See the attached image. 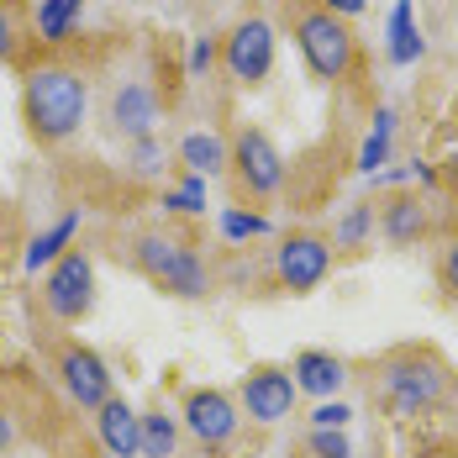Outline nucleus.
I'll return each mask as SVG.
<instances>
[{
	"label": "nucleus",
	"mask_w": 458,
	"mask_h": 458,
	"mask_svg": "<svg viewBox=\"0 0 458 458\" xmlns=\"http://www.w3.org/2000/svg\"><path fill=\"white\" fill-rule=\"evenodd\" d=\"M85 111H90V85L74 69L43 64V69L27 74V122L43 142L74 138L85 127Z\"/></svg>",
	"instance_id": "nucleus-1"
},
{
	"label": "nucleus",
	"mask_w": 458,
	"mask_h": 458,
	"mask_svg": "<svg viewBox=\"0 0 458 458\" xmlns=\"http://www.w3.org/2000/svg\"><path fill=\"white\" fill-rule=\"evenodd\" d=\"M138 264L158 279L164 290H174V295H184V301H200V295L211 290V275H206L200 253H195L190 242H180V237H169V232H148V237H142Z\"/></svg>",
	"instance_id": "nucleus-2"
},
{
	"label": "nucleus",
	"mask_w": 458,
	"mask_h": 458,
	"mask_svg": "<svg viewBox=\"0 0 458 458\" xmlns=\"http://www.w3.org/2000/svg\"><path fill=\"white\" fill-rule=\"evenodd\" d=\"M295 47H301L306 69L317 80H343L353 69V32H348V21L332 16V11H321V5L295 21Z\"/></svg>",
	"instance_id": "nucleus-3"
},
{
	"label": "nucleus",
	"mask_w": 458,
	"mask_h": 458,
	"mask_svg": "<svg viewBox=\"0 0 458 458\" xmlns=\"http://www.w3.org/2000/svg\"><path fill=\"white\" fill-rule=\"evenodd\" d=\"M379 385H385V401H390L395 416H416V411H427V406H437V401L448 395L443 364H437V359H421V353L390 359L385 374H379Z\"/></svg>",
	"instance_id": "nucleus-4"
},
{
	"label": "nucleus",
	"mask_w": 458,
	"mask_h": 458,
	"mask_svg": "<svg viewBox=\"0 0 458 458\" xmlns=\"http://www.w3.org/2000/svg\"><path fill=\"white\" fill-rule=\"evenodd\" d=\"M222 64H227V74L237 85L269 80V69H275V27L264 16H242L232 27V38L222 43Z\"/></svg>",
	"instance_id": "nucleus-5"
},
{
	"label": "nucleus",
	"mask_w": 458,
	"mask_h": 458,
	"mask_svg": "<svg viewBox=\"0 0 458 458\" xmlns=\"http://www.w3.org/2000/svg\"><path fill=\"white\" fill-rule=\"evenodd\" d=\"M232 169H237V180H242L248 195H275L279 184H284V153L275 148L269 132L242 127L237 142H232Z\"/></svg>",
	"instance_id": "nucleus-6"
},
{
	"label": "nucleus",
	"mask_w": 458,
	"mask_h": 458,
	"mask_svg": "<svg viewBox=\"0 0 458 458\" xmlns=\"http://www.w3.org/2000/svg\"><path fill=\"white\" fill-rule=\"evenodd\" d=\"M43 301L47 311L58 321H80L90 311L95 301V264L85 253H64L53 269H47V284H43Z\"/></svg>",
	"instance_id": "nucleus-7"
},
{
	"label": "nucleus",
	"mask_w": 458,
	"mask_h": 458,
	"mask_svg": "<svg viewBox=\"0 0 458 458\" xmlns=\"http://www.w3.org/2000/svg\"><path fill=\"white\" fill-rule=\"evenodd\" d=\"M275 269H279V279H284V290L306 295V290H317L321 279L332 275V242L317 237V232H295V237L279 242Z\"/></svg>",
	"instance_id": "nucleus-8"
},
{
	"label": "nucleus",
	"mask_w": 458,
	"mask_h": 458,
	"mask_svg": "<svg viewBox=\"0 0 458 458\" xmlns=\"http://www.w3.org/2000/svg\"><path fill=\"white\" fill-rule=\"evenodd\" d=\"M180 421L200 448H222V443L237 437V421H242V416L232 406V395H222V390H190Z\"/></svg>",
	"instance_id": "nucleus-9"
},
{
	"label": "nucleus",
	"mask_w": 458,
	"mask_h": 458,
	"mask_svg": "<svg viewBox=\"0 0 458 458\" xmlns=\"http://www.w3.org/2000/svg\"><path fill=\"white\" fill-rule=\"evenodd\" d=\"M301 390H295V374L290 369H253L242 379V411L253 416L259 427H275L284 416L295 411Z\"/></svg>",
	"instance_id": "nucleus-10"
},
{
	"label": "nucleus",
	"mask_w": 458,
	"mask_h": 458,
	"mask_svg": "<svg viewBox=\"0 0 458 458\" xmlns=\"http://www.w3.org/2000/svg\"><path fill=\"white\" fill-rule=\"evenodd\" d=\"M58 374H64V390H69L74 406L100 411V406L111 401V369H106V359L90 353V348H69V353L58 359Z\"/></svg>",
	"instance_id": "nucleus-11"
},
{
	"label": "nucleus",
	"mask_w": 458,
	"mask_h": 458,
	"mask_svg": "<svg viewBox=\"0 0 458 458\" xmlns=\"http://www.w3.org/2000/svg\"><path fill=\"white\" fill-rule=\"evenodd\" d=\"M95 432H100L106 458H142V411H132L122 395H111L95 411Z\"/></svg>",
	"instance_id": "nucleus-12"
},
{
	"label": "nucleus",
	"mask_w": 458,
	"mask_h": 458,
	"mask_svg": "<svg viewBox=\"0 0 458 458\" xmlns=\"http://www.w3.org/2000/svg\"><path fill=\"white\" fill-rule=\"evenodd\" d=\"M111 122H116V132H127V138H153V127H158V95L148 80H127L122 90L111 95Z\"/></svg>",
	"instance_id": "nucleus-13"
},
{
	"label": "nucleus",
	"mask_w": 458,
	"mask_h": 458,
	"mask_svg": "<svg viewBox=\"0 0 458 458\" xmlns=\"http://www.w3.org/2000/svg\"><path fill=\"white\" fill-rule=\"evenodd\" d=\"M290 374H295V390H301V395H311V401H332V395L348 385V369H343V359H337V353H321V348L295 353Z\"/></svg>",
	"instance_id": "nucleus-14"
},
{
	"label": "nucleus",
	"mask_w": 458,
	"mask_h": 458,
	"mask_svg": "<svg viewBox=\"0 0 458 458\" xmlns=\"http://www.w3.org/2000/svg\"><path fill=\"white\" fill-rule=\"evenodd\" d=\"M385 38H390V64H395V69H411L416 58L427 53V38H421V27H416V5L411 0H395V5H390V27H385Z\"/></svg>",
	"instance_id": "nucleus-15"
},
{
	"label": "nucleus",
	"mask_w": 458,
	"mask_h": 458,
	"mask_svg": "<svg viewBox=\"0 0 458 458\" xmlns=\"http://www.w3.org/2000/svg\"><path fill=\"white\" fill-rule=\"evenodd\" d=\"M379 227H385V237H390L395 248H411L416 237L427 232V206H421L416 195H390L385 211H379Z\"/></svg>",
	"instance_id": "nucleus-16"
},
{
	"label": "nucleus",
	"mask_w": 458,
	"mask_h": 458,
	"mask_svg": "<svg viewBox=\"0 0 458 458\" xmlns=\"http://www.w3.org/2000/svg\"><path fill=\"white\" fill-rule=\"evenodd\" d=\"M74 232H80V211H64V216H58L47 232H38V237H32V248H27V275H38V269L47 275V269L69 253Z\"/></svg>",
	"instance_id": "nucleus-17"
},
{
	"label": "nucleus",
	"mask_w": 458,
	"mask_h": 458,
	"mask_svg": "<svg viewBox=\"0 0 458 458\" xmlns=\"http://www.w3.org/2000/svg\"><path fill=\"white\" fill-rule=\"evenodd\" d=\"M180 164L190 174H200V180H211V174H222L232 164V148L216 132H184L180 138Z\"/></svg>",
	"instance_id": "nucleus-18"
},
{
	"label": "nucleus",
	"mask_w": 458,
	"mask_h": 458,
	"mask_svg": "<svg viewBox=\"0 0 458 458\" xmlns=\"http://www.w3.org/2000/svg\"><path fill=\"white\" fill-rule=\"evenodd\" d=\"M390 142H395V106H379L374 111V132L364 138V148H359V174H379L385 164H390Z\"/></svg>",
	"instance_id": "nucleus-19"
},
{
	"label": "nucleus",
	"mask_w": 458,
	"mask_h": 458,
	"mask_svg": "<svg viewBox=\"0 0 458 458\" xmlns=\"http://www.w3.org/2000/svg\"><path fill=\"white\" fill-rule=\"evenodd\" d=\"M85 16V0H43L38 5V38L43 43H64Z\"/></svg>",
	"instance_id": "nucleus-20"
},
{
	"label": "nucleus",
	"mask_w": 458,
	"mask_h": 458,
	"mask_svg": "<svg viewBox=\"0 0 458 458\" xmlns=\"http://www.w3.org/2000/svg\"><path fill=\"white\" fill-rule=\"evenodd\" d=\"M180 448V416L142 411V458H174Z\"/></svg>",
	"instance_id": "nucleus-21"
},
{
	"label": "nucleus",
	"mask_w": 458,
	"mask_h": 458,
	"mask_svg": "<svg viewBox=\"0 0 458 458\" xmlns=\"http://www.w3.org/2000/svg\"><path fill=\"white\" fill-rule=\"evenodd\" d=\"M369 232H374V206H369V200H353V206L343 211L337 232H332V248H364Z\"/></svg>",
	"instance_id": "nucleus-22"
},
{
	"label": "nucleus",
	"mask_w": 458,
	"mask_h": 458,
	"mask_svg": "<svg viewBox=\"0 0 458 458\" xmlns=\"http://www.w3.org/2000/svg\"><path fill=\"white\" fill-rule=\"evenodd\" d=\"M164 164H169V148H164L158 138H138L132 148H127V169H132L138 180H158Z\"/></svg>",
	"instance_id": "nucleus-23"
},
{
	"label": "nucleus",
	"mask_w": 458,
	"mask_h": 458,
	"mask_svg": "<svg viewBox=\"0 0 458 458\" xmlns=\"http://www.w3.org/2000/svg\"><path fill=\"white\" fill-rule=\"evenodd\" d=\"M264 232H269V216H259V211H242V206H227L222 211V237L227 242H253Z\"/></svg>",
	"instance_id": "nucleus-24"
},
{
	"label": "nucleus",
	"mask_w": 458,
	"mask_h": 458,
	"mask_svg": "<svg viewBox=\"0 0 458 458\" xmlns=\"http://www.w3.org/2000/svg\"><path fill=\"white\" fill-rule=\"evenodd\" d=\"M164 206H169V211H184V216H200V211H206V180L184 169V180L174 184V190H164Z\"/></svg>",
	"instance_id": "nucleus-25"
},
{
	"label": "nucleus",
	"mask_w": 458,
	"mask_h": 458,
	"mask_svg": "<svg viewBox=\"0 0 458 458\" xmlns=\"http://www.w3.org/2000/svg\"><path fill=\"white\" fill-rule=\"evenodd\" d=\"M348 421H353V406L348 401H317V411H311V432H348Z\"/></svg>",
	"instance_id": "nucleus-26"
},
{
	"label": "nucleus",
	"mask_w": 458,
	"mask_h": 458,
	"mask_svg": "<svg viewBox=\"0 0 458 458\" xmlns=\"http://www.w3.org/2000/svg\"><path fill=\"white\" fill-rule=\"evenodd\" d=\"M311 458H353V443H348V432H311Z\"/></svg>",
	"instance_id": "nucleus-27"
},
{
	"label": "nucleus",
	"mask_w": 458,
	"mask_h": 458,
	"mask_svg": "<svg viewBox=\"0 0 458 458\" xmlns=\"http://www.w3.org/2000/svg\"><path fill=\"white\" fill-rule=\"evenodd\" d=\"M216 58H222V47L211 43V38H195V43H190V64H184V69H190V80L211 74V64H216Z\"/></svg>",
	"instance_id": "nucleus-28"
},
{
	"label": "nucleus",
	"mask_w": 458,
	"mask_h": 458,
	"mask_svg": "<svg viewBox=\"0 0 458 458\" xmlns=\"http://www.w3.org/2000/svg\"><path fill=\"white\" fill-rule=\"evenodd\" d=\"M11 53H16V27H11V11L0 5V64H5Z\"/></svg>",
	"instance_id": "nucleus-29"
},
{
	"label": "nucleus",
	"mask_w": 458,
	"mask_h": 458,
	"mask_svg": "<svg viewBox=\"0 0 458 458\" xmlns=\"http://www.w3.org/2000/svg\"><path fill=\"white\" fill-rule=\"evenodd\" d=\"M321 11H332V16H364L369 0H321Z\"/></svg>",
	"instance_id": "nucleus-30"
},
{
	"label": "nucleus",
	"mask_w": 458,
	"mask_h": 458,
	"mask_svg": "<svg viewBox=\"0 0 458 458\" xmlns=\"http://www.w3.org/2000/svg\"><path fill=\"white\" fill-rule=\"evenodd\" d=\"M443 279H448V290L458 295V242L448 248V259H443Z\"/></svg>",
	"instance_id": "nucleus-31"
},
{
	"label": "nucleus",
	"mask_w": 458,
	"mask_h": 458,
	"mask_svg": "<svg viewBox=\"0 0 458 458\" xmlns=\"http://www.w3.org/2000/svg\"><path fill=\"white\" fill-rule=\"evenodd\" d=\"M11 437H16V427H11V416L0 411V454H5V448H11Z\"/></svg>",
	"instance_id": "nucleus-32"
},
{
	"label": "nucleus",
	"mask_w": 458,
	"mask_h": 458,
	"mask_svg": "<svg viewBox=\"0 0 458 458\" xmlns=\"http://www.w3.org/2000/svg\"><path fill=\"white\" fill-rule=\"evenodd\" d=\"M317 5H321V0H317Z\"/></svg>",
	"instance_id": "nucleus-33"
}]
</instances>
